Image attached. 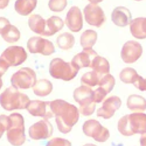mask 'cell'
Listing matches in <instances>:
<instances>
[{
  "label": "cell",
  "mask_w": 146,
  "mask_h": 146,
  "mask_svg": "<svg viewBox=\"0 0 146 146\" xmlns=\"http://www.w3.org/2000/svg\"><path fill=\"white\" fill-rule=\"evenodd\" d=\"M132 35L139 39L146 38V18L139 17L132 20L129 23Z\"/></svg>",
  "instance_id": "obj_19"
},
{
  "label": "cell",
  "mask_w": 146,
  "mask_h": 146,
  "mask_svg": "<svg viewBox=\"0 0 146 146\" xmlns=\"http://www.w3.org/2000/svg\"><path fill=\"white\" fill-rule=\"evenodd\" d=\"M10 24L9 21L4 17H0V34L5 27Z\"/></svg>",
  "instance_id": "obj_38"
},
{
  "label": "cell",
  "mask_w": 146,
  "mask_h": 146,
  "mask_svg": "<svg viewBox=\"0 0 146 146\" xmlns=\"http://www.w3.org/2000/svg\"><path fill=\"white\" fill-rule=\"evenodd\" d=\"M46 146H71V143L66 139L55 137L48 141Z\"/></svg>",
  "instance_id": "obj_33"
},
{
  "label": "cell",
  "mask_w": 146,
  "mask_h": 146,
  "mask_svg": "<svg viewBox=\"0 0 146 146\" xmlns=\"http://www.w3.org/2000/svg\"><path fill=\"white\" fill-rule=\"evenodd\" d=\"M94 91L86 86L82 85L74 92V98L80 105V112L85 116L91 115L95 111L96 103L93 100Z\"/></svg>",
  "instance_id": "obj_6"
},
{
  "label": "cell",
  "mask_w": 146,
  "mask_h": 146,
  "mask_svg": "<svg viewBox=\"0 0 146 146\" xmlns=\"http://www.w3.org/2000/svg\"><path fill=\"white\" fill-rule=\"evenodd\" d=\"M97 40V33L93 30H86L80 36V42L83 49H92Z\"/></svg>",
  "instance_id": "obj_26"
},
{
  "label": "cell",
  "mask_w": 146,
  "mask_h": 146,
  "mask_svg": "<svg viewBox=\"0 0 146 146\" xmlns=\"http://www.w3.org/2000/svg\"><path fill=\"white\" fill-rule=\"evenodd\" d=\"M10 117L5 115H0V139L4 131H6L10 124Z\"/></svg>",
  "instance_id": "obj_34"
},
{
  "label": "cell",
  "mask_w": 146,
  "mask_h": 146,
  "mask_svg": "<svg viewBox=\"0 0 146 146\" xmlns=\"http://www.w3.org/2000/svg\"><path fill=\"white\" fill-rule=\"evenodd\" d=\"M36 4L37 0H17L14 7L18 14L26 16L34 10Z\"/></svg>",
  "instance_id": "obj_22"
},
{
  "label": "cell",
  "mask_w": 146,
  "mask_h": 146,
  "mask_svg": "<svg viewBox=\"0 0 146 146\" xmlns=\"http://www.w3.org/2000/svg\"><path fill=\"white\" fill-rule=\"evenodd\" d=\"M143 48L137 42L130 40L125 42L121 51V57L126 63H135L141 56Z\"/></svg>",
  "instance_id": "obj_13"
},
{
  "label": "cell",
  "mask_w": 146,
  "mask_h": 146,
  "mask_svg": "<svg viewBox=\"0 0 146 146\" xmlns=\"http://www.w3.org/2000/svg\"><path fill=\"white\" fill-rule=\"evenodd\" d=\"M10 82L12 86L17 89H28L35 84L36 74L29 67H23L12 75Z\"/></svg>",
  "instance_id": "obj_7"
},
{
  "label": "cell",
  "mask_w": 146,
  "mask_h": 146,
  "mask_svg": "<svg viewBox=\"0 0 146 146\" xmlns=\"http://www.w3.org/2000/svg\"><path fill=\"white\" fill-rule=\"evenodd\" d=\"M121 99L116 96H111L106 99L102 106L97 110V116L103 117L105 119L111 117L121 106Z\"/></svg>",
  "instance_id": "obj_15"
},
{
  "label": "cell",
  "mask_w": 146,
  "mask_h": 146,
  "mask_svg": "<svg viewBox=\"0 0 146 146\" xmlns=\"http://www.w3.org/2000/svg\"><path fill=\"white\" fill-rule=\"evenodd\" d=\"M9 0H0V9H5L7 6Z\"/></svg>",
  "instance_id": "obj_39"
},
{
  "label": "cell",
  "mask_w": 146,
  "mask_h": 146,
  "mask_svg": "<svg viewBox=\"0 0 146 146\" xmlns=\"http://www.w3.org/2000/svg\"><path fill=\"white\" fill-rule=\"evenodd\" d=\"M67 6V0H50L48 7L50 9L54 12H60L63 11Z\"/></svg>",
  "instance_id": "obj_32"
},
{
  "label": "cell",
  "mask_w": 146,
  "mask_h": 146,
  "mask_svg": "<svg viewBox=\"0 0 146 146\" xmlns=\"http://www.w3.org/2000/svg\"><path fill=\"white\" fill-rule=\"evenodd\" d=\"M107 95L104 90L99 87L93 92V100L95 103H100L104 100Z\"/></svg>",
  "instance_id": "obj_35"
},
{
  "label": "cell",
  "mask_w": 146,
  "mask_h": 146,
  "mask_svg": "<svg viewBox=\"0 0 146 146\" xmlns=\"http://www.w3.org/2000/svg\"><path fill=\"white\" fill-rule=\"evenodd\" d=\"M103 76L99 73L92 70L83 74L81 78L80 82L82 85L88 87H95L99 84L100 80Z\"/></svg>",
  "instance_id": "obj_29"
},
{
  "label": "cell",
  "mask_w": 146,
  "mask_h": 146,
  "mask_svg": "<svg viewBox=\"0 0 146 146\" xmlns=\"http://www.w3.org/2000/svg\"><path fill=\"white\" fill-rule=\"evenodd\" d=\"M27 54L21 46H13L7 47L1 54L0 58L3 59L9 66L21 65L27 59Z\"/></svg>",
  "instance_id": "obj_9"
},
{
  "label": "cell",
  "mask_w": 146,
  "mask_h": 146,
  "mask_svg": "<svg viewBox=\"0 0 146 146\" xmlns=\"http://www.w3.org/2000/svg\"><path fill=\"white\" fill-rule=\"evenodd\" d=\"M83 146H96V145H94V144H85Z\"/></svg>",
  "instance_id": "obj_43"
},
{
  "label": "cell",
  "mask_w": 146,
  "mask_h": 146,
  "mask_svg": "<svg viewBox=\"0 0 146 146\" xmlns=\"http://www.w3.org/2000/svg\"><path fill=\"white\" fill-rule=\"evenodd\" d=\"M65 22L68 28L72 32H78L83 27L82 14L79 8L72 6L67 12Z\"/></svg>",
  "instance_id": "obj_16"
},
{
  "label": "cell",
  "mask_w": 146,
  "mask_h": 146,
  "mask_svg": "<svg viewBox=\"0 0 146 146\" xmlns=\"http://www.w3.org/2000/svg\"><path fill=\"white\" fill-rule=\"evenodd\" d=\"M145 91H146V79H145Z\"/></svg>",
  "instance_id": "obj_44"
},
{
  "label": "cell",
  "mask_w": 146,
  "mask_h": 146,
  "mask_svg": "<svg viewBox=\"0 0 146 146\" xmlns=\"http://www.w3.org/2000/svg\"><path fill=\"white\" fill-rule=\"evenodd\" d=\"M93 71L102 76L110 73V64L104 58L97 55L92 60L91 67Z\"/></svg>",
  "instance_id": "obj_25"
},
{
  "label": "cell",
  "mask_w": 146,
  "mask_h": 146,
  "mask_svg": "<svg viewBox=\"0 0 146 146\" xmlns=\"http://www.w3.org/2000/svg\"><path fill=\"white\" fill-rule=\"evenodd\" d=\"M10 124L7 129V138L14 146H21L25 141L24 119L19 113H13L10 116Z\"/></svg>",
  "instance_id": "obj_4"
},
{
  "label": "cell",
  "mask_w": 146,
  "mask_h": 146,
  "mask_svg": "<svg viewBox=\"0 0 146 146\" xmlns=\"http://www.w3.org/2000/svg\"><path fill=\"white\" fill-rule=\"evenodd\" d=\"M26 109L34 116L43 117L46 119L54 117L50 107V102L38 100H31L30 101Z\"/></svg>",
  "instance_id": "obj_14"
},
{
  "label": "cell",
  "mask_w": 146,
  "mask_h": 146,
  "mask_svg": "<svg viewBox=\"0 0 146 146\" xmlns=\"http://www.w3.org/2000/svg\"><path fill=\"white\" fill-rule=\"evenodd\" d=\"M30 101L26 94L21 92L13 86L7 88L0 95V104L7 111L25 109Z\"/></svg>",
  "instance_id": "obj_3"
},
{
  "label": "cell",
  "mask_w": 146,
  "mask_h": 146,
  "mask_svg": "<svg viewBox=\"0 0 146 146\" xmlns=\"http://www.w3.org/2000/svg\"><path fill=\"white\" fill-rule=\"evenodd\" d=\"M3 39L8 43L17 42L20 38V32L14 25H7L1 33Z\"/></svg>",
  "instance_id": "obj_27"
},
{
  "label": "cell",
  "mask_w": 146,
  "mask_h": 146,
  "mask_svg": "<svg viewBox=\"0 0 146 146\" xmlns=\"http://www.w3.org/2000/svg\"><path fill=\"white\" fill-rule=\"evenodd\" d=\"M132 15L130 11L124 6L116 7L111 14V20L117 26H126L130 23Z\"/></svg>",
  "instance_id": "obj_18"
},
{
  "label": "cell",
  "mask_w": 146,
  "mask_h": 146,
  "mask_svg": "<svg viewBox=\"0 0 146 146\" xmlns=\"http://www.w3.org/2000/svg\"><path fill=\"white\" fill-rule=\"evenodd\" d=\"M2 84H3V83H2V80L1 78L0 77V90H1V88H2Z\"/></svg>",
  "instance_id": "obj_42"
},
{
  "label": "cell",
  "mask_w": 146,
  "mask_h": 146,
  "mask_svg": "<svg viewBox=\"0 0 146 146\" xmlns=\"http://www.w3.org/2000/svg\"><path fill=\"white\" fill-rule=\"evenodd\" d=\"M34 93L39 96H45L49 95L52 90V84L50 81L46 79L36 80L33 87Z\"/></svg>",
  "instance_id": "obj_23"
},
{
  "label": "cell",
  "mask_w": 146,
  "mask_h": 146,
  "mask_svg": "<svg viewBox=\"0 0 146 146\" xmlns=\"http://www.w3.org/2000/svg\"><path fill=\"white\" fill-rule=\"evenodd\" d=\"M115 84V79L114 77L112 75L108 74L104 75L100 79L98 85L100 88H101L107 93V94H108L112 91Z\"/></svg>",
  "instance_id": "obj_31"
},
{
  "label": "cell",
  "mask_w": 146,
  "mask_h": 146,
  "mask_svg": "<svg viewBox=\"0 0 146 146\" xmlns=\"http://www.w3.org/2000/svg\"><path fill=\"white\" fill-rule=\"evenodd\" d=\"M64 26L63 21L58 16H52L46 20L43 36H50L60 31Z\"/></svg>",
  "instance_id": "obj_20"
},
{
  "label": "cell",
  "mask_w": 146,
  "mask_h": 146,
  "mask_svg": "<svg viewBox=\"0 0 146 146\" xmlns=\"http://www.w3.org/2000/svg\"><path fill=\"white\" fill-rule=\"evenodd\" d=\"M127 107L132 111L141 112L146 110V100L140 95L129 96L127 102Z\"/></svg>",
  "instance_id": "obj_21"
},
{
  "label": "cell",
  "mask_w": 146,
  "mask_h": 146,
  "mask_svg": "<svg viewBox=\"0 0 146 146\" xmlns=\"http://www.w3.org/2000/svg\"><path fill=\"white\" fill-rule=\"evenodd\" d=\"M91 3L93 4H96L98 3H99L100 2H102L103 0H88Z\"/></svg>",
  "instance_id": "obj_41"
},
{
  "label": "cell",
  "mask_w": 146,
  "mask_h": 146,
  "mask_svg": "<svg viewBox=\"0 0 146 146\" xmlns=\"http://www.w3.org/2000/svg\"><path fill=\"white\" fill-rule=\"evenodd\" d=\"M86 21L90 25L100 27L106 21V17L102 9L96 4L90 3L83 9Z\"/></svg>",
  "instance_id": "obj_11"
},
{
  "label": "cell",
  "mask_w": 146,
  "mask_h": 146,
  "mask_svg": "<svg viewBox=\"0 0 146 146\" xmlns=\"http://www.w3.org/2000/svg\"><path fill=\"white\" fill-rule=\"evenodd\" d=\"M133 84L140 91H145V79H143L141 76L139 75Z\"/></svg>",
  "instance_id": "obj_36"
},
{
  "label": "cell",
  "mask_w": 146,
  "mask_h": 146,
  "mask_svg": "<svg viewBox=\"0 0 146 146\" xmlns=\"http://www.w3.org/2000/svg\"><path fill=\"white\" fill-rule=\"evenodd\" d=\"M117 128L120 133L125 136L144 134L146 133V113L135 112L126 115L119 120Z\"/></svg>",
  "instance_id": "obj_2"
},
{
  "label": "cell",
  "mask_w": 146,
  "mask_h": 146,
  "mask_svg": "<svg viewBox=\"0 0 146 146\" xmlns=\"http://www.w3.org/2000/svg\"><path fill=\"white\" fill-rule=\"evenodd\" d=\"M78 71L79 69L71 62H66L61 58H54L50 63L49 72L55 79L69 81L76 76Z\"/></svg>",
  "instance_id": "obj_5"
},
{
  "label": "cell",
  "mask_w": 146,
  "mask_h": 146,
  "mask_svg": "<svg viewBox=\"0 0 146 146\" xmlns=\"http://www.w3.org/2000/svg\"><path fill=\"white\" fill-rule=\"evenodd\" d=\"M50 107L59 131L63 133L70 132L79 117L77 107L61 99L51 101Z\"/></svg>",
  "instance_id": "obj_1"
},
{
  "label": "cell",
  "mask_w": 146,
  "mask_h": 146,
  "mask_svg": "<svg viewBox=\"0 0 146 146\" xmlns=\"http://www.w3.org/2000/svg\"><path fill=\"white\" fill-rule=\"evenodd\" d=\"M139 75L136 71L131 67H126L124 68L120 73L119 77L120 80L124 83H133Z\"/></svg>",
  "instance_id": "obj_30"
},
{
  "label": "cell",
  "mask_w": 146,
  "mask_h": 146,
  "mask_svg": "<svg viewBox=\"0 0 146 146\" xmlns=\"http://www.w3.org/2000/svg\"><path fill=\"white\" fill-rule=\"evenodd\" d=\"M27 47L31 53H39L44 55H50L55 52L54 44L50 40L40 36L30 38L27 43Z\"/></svg>",
  "instance_id": "obj_10"
},
{
  "label": "cell",
  "mask_w": 146,
  "mask_h": 146,
  "mask_svg": "<svg viewBox=\"0 0 146 146\" xmlns=\"http://www.w3.org/2000/svg\"><path fill=\"white\" fill-rule=\"evenodd\" d=\"M83 131L86 136L94 138L98 142H104L110 137L108 129L94 119L86 121L83 125Z\"/></svg>",
  "instance_id": "obj_8"
},
{
  "label": "cell",
  "mask_w": 146,
  "mask_h": 146,
  "mask_svg": "<svg viewBox=\"0 0 146 146\" xmlns=\"http://www.w3.org/2000/svg\"><path fill=\"white\" fill-rule=\"evenodd\" d=\"M9 66L2 59L0 58V77H1L5 72L7 70Z\"/></svg>",
  "instance_id": "obj_37"
},
{
  "label": "cell",
  "mask_w": 146,
  "mask_h": 146,
  "mask_svg": "<svg viewBox=\"0 0 146 146\" xmlns=\"http://www.w3.org/2000/svg\"><path fill=\"white\" fill-rule=\"evenodd\" d=\"M140 145L146 146V133L143 134L140 137Z\"/></svg>",
  "instance_id": "obj_40"
},
{
  "label": "cell",
  "mask_w": 146,
  "mask_h": 146,
  "mask_svg": "<svg viewBox=\"0 0 146 146\" xmlns=\"http://www.w3.org/2000/svg\"><path fill=\"white\" fill-rule=\"evenodd\" d=\"M75 43V38L72 34L69 33H64L60 34L56 38L58 46L64 50L71 48Z\"/></svg>",
  "instance_id": "obj_28"
},
{
  "label": "cell",
  "mask_w": 146,
  "mask_h": 146,
  "mask_svg": "<svg viewBox=\"0 0 146 146\" xmlns=\"http://www.w3.org/2000/svg\"><path fill=\"white\" fill-rule=\"evenodd\" d=\"M136 1H141V0H136Z\"/></svg>",
  "instance_id": "obj_45"
},
{
  "label": "cell",
  "mask_w": 146,
  "mask_h": 146,
  "mask_svg": "<svg viewBox=\"0 0 146 146\" xmlns=\"http://www.w3.org/2000/svg\"><path fill=\"white\" fill-rule=\"evenodd\" d=\"M98 55L92 49L83 50L74 56L71 63L79 70L83 67H91L93 59Z\"/></svg>",
  "instance_id": "obj_17"
},
{
  "label": "cell",
  "mask_w": 146,
  "mask_h": 146,
  "mask_svg": "<svg viewBox=\"0 0 146 146\" xmlns=\"http://www.w3.org/2000/svg\"><path fill=\"white\" fill-rule=\"evenodd\" d=\"M53 133V127L48 119L41 120L29 128L30 137L33 140L45 139L51 136Z\"/></svg>",
  "instance_id": "obj_12"
},
{
  "label": "cell",
  "mask_w": 146,
  "mask_h": 146,
  "mask_svg": "<svg viewBox=\"0 0 146 146\" xmlns=\"http://www.w3.org/2000/svg\"><path fill=\"white\" fill-rule=\"evenodd\" d=\"M46 20L38 14L30 15L28 20V25L30 29L34 33L43 35L45 28Z\"/></svg>",
  "instance_id": "obj_24"
}]
</instances>
